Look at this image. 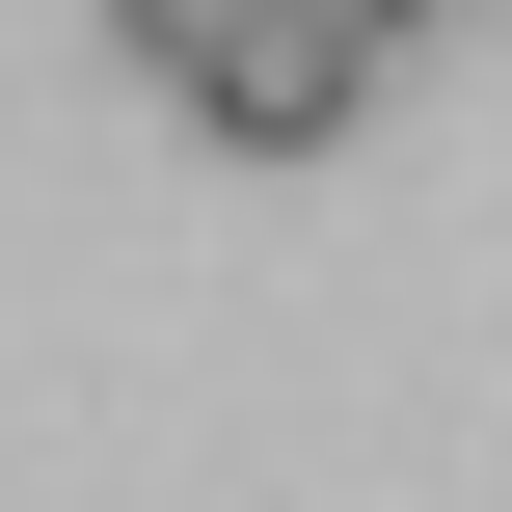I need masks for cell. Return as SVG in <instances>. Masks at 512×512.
I'll use <instances>...</instances> for the list:
<instances>
[{"label":"cell","instance_id":"1","mask_svg":"<svg viewBox=\"0 0 512 512\" xmlns=\"http://www.w3.org/2000/svg\"><path fill=\"white\" fill-rule=\"evenodd\" d=\"M162 108H189L216 162H324V135L378 108V27H351V0H243V27H216V54L162 81Z\"/></svg>","mask_w":512,"mask_h":512},{"label":"cell","instance_id":"2","mask_svg":"<svg viewBox=\"0 0 512 512\" xmlns=\"http://www.w3.org/2000/svg\"><path fill=\"white\" fill-rule=\"evenodd\" d=\"M216 27H243V0H108V54H135V81H189Z\"/></svg>","mask_w":512,"mask_h":512},{"label":"cell","instance_id":"3","mask_svg":"<svg viewBox=\"0 0 512 512\" xmlns=\"http://www.w3.org/2000/svg\"><path fill=\"white\" fill-rule=\"evenodd\" d=\"M351 27H378V54H405V27H459V0H351Z\"/></svg>","mask_w":512,"mask_h":512}]
</instances>
